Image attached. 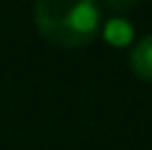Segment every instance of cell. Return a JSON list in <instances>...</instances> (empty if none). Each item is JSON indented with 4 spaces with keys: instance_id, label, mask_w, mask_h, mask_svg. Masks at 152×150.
<instances>
[{
    "instance_id": "cell-1",
    "label": "cell",
    "mask_w": 152,
    "mask_h": 150,
    "mask_svg": "<svg viewBox=\"0 0 152 150\" xmlns=\"http://www.w3.org/2000/svg\"><path fill=\"white\" fill-rule=\"evenodd\" d=\"M35 25L55 45L80 48L97 33L100 8L95 0H35Z\"/></svg>"
},
{
    "instance_id": "cell-2",
    "label": "cell",
    "mask_w": 152,
    "mask_h": 150,
    "mask_svg": "<svg viewBox=\"0 0 152 150\" xmlns=\"http://www.w3.org/2000/svg\"><path fill=\"white\" fill-rule=\"evenodd\" d=\"M130 65L140 78L152 80V33L140 38L130 53Z\"/></svg>"
},
{
    "instance_id": "cell-3",
    "label": "cell",
    "mask_w": 152,
    "mask_h": 150,
    "mask_svg": "<svg viewBox=\"0 0 152 150\" xmlns=\"http://www.w3.org/2000/svg\"><path fill=\"white\" fill-rule=\"evenodd\" d=\"M102 3L107 8H112V10H130L137 0H102Z\"/></svg>"
}]
</instances>
